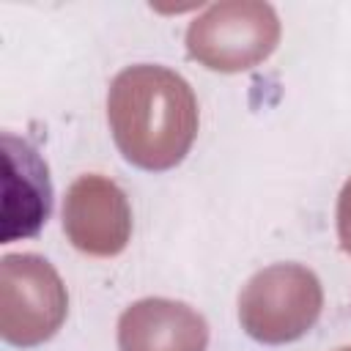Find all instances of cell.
<instances>
[{
	"mask_svg": "<svg viewBox=\"0 0 351 351\" xmlns=\"http://www.w3.org/2000/svg\"><path fill=\"white\" fill-rule=\"evenodd\" d=\"M280 41V19L269 3L225 0L208 5L186 27L189 55L211 71H247Z\"/></svg>",
	"mask_w": 351,
	"mask_h": 351,
	"instance_id": "3",
	"label": "cell"
},
{
	"mask_svg": "<svg viewBox=\"0 0 351 351\" xmlns=\"http://www.w3.org/2000/svg\"><path fill=\"white\" fill-rule=\"evenodd\" d=\"M337 351H351V346H346V348H337Z\"/></svg>",
	"mask_w": 351,
	"mask_h": 351,
	"instance_id": "9",
	"label": "cell"
},
{
	"mask_svg": "<svg viewBox=\"0 0 351 351\" xmlns=\"http://www.w3.org/2000/svg\"><path fill=\"white\" fill-rule=\"evenodd\" d=\"M107 121L118 151L143 170H170L197 134V99L173 69L137 63L118 71L107 93Z\"/></svg>",
	"mask_w": 351,
	"mask_h": 351,
	"instance_id": "1",
	"label": "cell"
},
{
	"mask_svg": "<svg viewBox=\"0 0 351 351\" xmlns=\"http://www.w3.org/2000/svg\"><path fill=\"white\" fill-rule=\"evenodd\" d=\"M3 145V244L36 236L52 214V181L44 156L25 137L0 134Z\"/></svg>",
	"mask_w": 351,
	"mask_h": 351,
	"instance_id": "6",
	"label": "cell"
},
{
	"mask_svg": "<svg viewBox=\"0 0 351 351\" xmlns=\"http://www.w3.org/2000/svg\"><path fill=\"white\" fill-rule=\"evenodd\" d=\"M63 230L88 255H118L132 236V208L123 189L96 173L80 176L63 200Z\"/></svg>",
	"mask_w": 351,
	"mask_h": 351,
	"instance_id": "5",
	"label": "cell"
},
{
	"mask_svg": "<svg viewBox=\"0 0 351 351\" xmlns=\"http://www.w3.org/2000/svg\"><path fill=\"white\" fill-rule=\"evenodd\" d=\"M69 296L52 263L33 252L0 261V335L11 346H38L66 321Z\"/></svg>",
	"mask_w": 351,
	"mask_h": 351,
	"instance_id": "4",
	"label": "cell"
},
{
	"mask_svg": "<svg viewBox=\"0 0 351 351\" xmlns=\"http://www.w3.org/2000/svg\"><path fill=\"white\" fill-rule=\"evenodd\" d=\"M337 236L343 250L351 255V178L343 184L337 197Z\"/></svg>",
	"mask_w": 351,
	"mask_h": 351,
	"instance_id": "8",
	"label": "cell"
},
{
	"mask_svg": "<svg viewBox=\"0 0 351 351\" xmlns=\"http://www.w3.org/2000/svg\"><path fill=\"white\" fill-rule=\"evenodd\" d=\"M121 351H206L208 324L206 318L176 299H140L129 304L118 318Z\"/></svg>",
	"mask_w": 351,
	"mask_h": 351,
	"instance_id": "7",
	"label": "cell"
},
{
	"mask_svg": "<svg viewBox=\"0 0 351 351\" xmlns=\"http://www.w3.org/2000/svg\"><path fill=\"white\" fill-rule=\"evenodd\" d=\"M324 307L318 277L302 263H271L239 293V321L261 343H291L313 329Z\"/></svg>",
	"mask_w": 351,
	"mask_h": 351,
	"instance_id": "2",
	"label": "cell"
}]
</instances>
